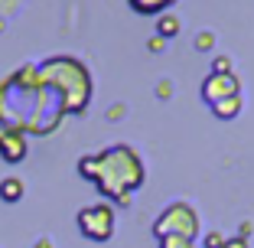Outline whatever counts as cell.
Masks as SVG:
<instances>
[{"instance_id": "6da1fadb", "label": "cell", "mask_w": 254, "mask_h": 248, "mask_svg": "<svg viewBox=\"0 0 254 248\" xmlns=\"http://www.w3.org/2000/svg\"><path fill=\"white\" fill-rule=\"evenodd\" d=\"M78 176L95 183L98 193L111 206H130L134 193L147 180V166H143V157L137 154V147H130L127 141H118L105 151L85 154L78 160Z\"/></svg>"}, {"instance_id": "7a4b0ae2", "label": "cell", "mask_w": 254, "mask_h": 248, "mask_svg": "<svg viewBox=\"0 0 254 248\" xmlns=\"http://www.w3.org/2000/svg\"><path fill=\"white\" fill-rule=\"evenodd\" d=\"M39 79L59 95L62 114H85L91 101V76L82 59L75 56H53V59L39 62Z\"/></svg>"}, {"instance_id": "3957f363", "label": "cell", "mask_w": 254, "mask_h": 248, "mask_svg": "<svg viewBox=\"0 0 254 248\" xmlns=\"http://www.w3.org/2000/svg\"><path fill=\"white\" fill-rule=\"evenodd\" d=\"M153 235H157V239H163V235H183V239L195 242L202 235V219H199V212H195V206L186 203V199H173L157 216Z\"/></svg>"}, {"instance_id": "277c9868", "label": "cell", "mask_w": 254, "mask_h": 248, "mask_svg": "<svg viewBox=\"0 0 254 248\" xmlns=\"http://www.w3.org/2000/svg\"><path fill=\"white\" fill-rule=\"evenodd\" d=\"M75 226L88 242H111L114 229H118V212H114V206L108 199H98V203L78 209Z\"/></svg>"}, {"instance_id": "5b68a950", "label": "cell", "mask_w": 254, "mask_h": 248, "mask_svg": "<svg viewBox=\"0 0 254 248\" xmlns=\"http://www.w3.org/2000/svg\"><path fill=\"white\" fill-rule=\"evenodd\" d=\"M232 95H241V79L235 76V72H228V76L209 72V76H205V82H202V101H205V105H215V101L232 98Z\"/></svg>"}, {"instance_id": "8992f818", "label": "cell", "mask_w": 254, "mask_h": 248, "mask_svg": "<svg viewBox=\"0 0 254 248\" xmlns=\"http://www.w3.org/2000/svg\"><path fill=\"white\" fill-rule=\"evenodd\" d=\"M30 154V144H26V131L10 128V124H0V157L7 164H20Z\"/></svg>"}, {"instance_id": "52a82bcc", "label": "cell", "mask_w": 254, "mask_h": 248, "mask_svg": "<svg viewBox=\"0 0 254 248\" xmlns=\"http://www.w3.org/2000/svg\"><path fill=\"white\" fill-rule=\"evenodd\" d=\"M212 114H215L218 121H235L241 114V108H245V95H232V98H222V101H215V105H209Z\"/></svg>"}, {"instance_id": "ba28073f", "label": "cell", "mask_w": 254, "mask_h": 248, "mask_svg": "<svg viewBox=\"0 0 254 248\" xmlns=\"http://www.w3.org/2000/svg\"><path fill=\"white\" fill-rule=\"evenodd\" d=\"M130 3V10H134L137 16H160L163 10H170L176 0H127Z\"/></svg>"}, {"instance_id": "9c48e42d", "label": "cell", "mask_w": 254, "mask_h": 248, "mask_svg": "<svg viewBox=\"0 0 254 248\" xmlns=\"http://www.w3.org/2000/svg\"><path fill=\"white\" fill-rule=\"evenodd\" d=\"M23 193H26V183L20 180V176H3V180H0V199H3V203H20L23 199Z\"/></svg>"}, {"instance_id": "30bf717a", "label": "cell", "mask_w": 254, "mask_h": 248, "mask_svg": "<svg viewBox=\"0 0 254 248\" xmlns=\"http://www.w3.org/2000/svg\"><path fill=\"white\" fill-rule=\"evenodd\" d=\"M180 30H183L180 13H160V16H157V36L173 39V36H180Z\"/></svg>"}, {"instance_id": "8fae6325", "label": "cell", "mask_w": 254, "mask_h": 248, "mask_svg": "<svg viewBox=\"0 0 254 248\" xmlns=\"http://www.w3.org/2000/svg\"><path fill=\"white\" fill-rule=\"evenodd\" d=\"M157 248H195V242L183 239V235H163V239H157Z\"/></svg>"}, {"instance_id": "7c38bea8", "label": "cell", "mask_w": 254, "mask_h": 248, "mask_svg": "<svg viewBox=\"0 0 254 248\" xmlns=\"http://www.w3.org/2000/svg\"><path fill=\"white\" fill-rule=\"evenodd\" d=\"M202 245H205V248H222L225 245V235L215 232V229H209V232L202 235Z\"/></svg>"}, {"instance_id": "4fadbf2b", "label": "cell", "mask_w": 254, "mask_h": 248, "mask_svg": "<svg viewBox=\"0 0 254 248\" xmlns=\"http://www.w3.org/2000/svg\"><path fill=\"white\" fill-rule=\"evenodd\" d=\"M212 72H215V76H228V72H235V69H232V59H228V56H215Z\"/></svg>"}, {"instance_id": "5bb4252c", "label": "cell", "mask_w": 254, "mask_h": 248, "mask_svg": "<svg viewBox=\"0 0 254 248\" xmlns=\"http://www.w3.org/2000/svg\"><path fill=\"white\" fill-rule=\"evenodd\" d=\"M212 46H215V36H212V33H199V36H195V49H199V53H205Z\"/></svg>"}, {"instance_id": "9a60e30c", "label": "cell", "mask_w": 254, "mask_h": 248, "mask_svg": "<svg viewBox=\"0 0 254 248\" xmlns=\"http://www.w3.org/2000/svg\"><path fill=\"white\" fill-rule=\"evenodd\" d=\"M163 46H166V39H163V36H153V39L147 43V49H150V53H163Z\"/></svg>"}, {"instance_id": "2e32d148", "label": "cell", "mask_w": 254, "mask_h": 248, "mask_svg": "<svg viewBox=\"0 0 254 248\" xmlns=\"http://www.w3.org/2000/svg\"><path fill=\"white\" fill-rule=\"evenodd\" d=\"M225 248H248V239L235 235V239H225Z\"/></svg>"}, {"instance_id": "e0dca14e", "label": "cell", "mask_w": 254, "mask_h": 248, "mask_svg": "<svg viewBox=\"0 0 254 248\" xmlns=\"http://www.w3.org/2000/svg\"><path fill=\"white\" fill-rule=\"evenodd\" d=\"M33 248H56V242L49 239V235H39V239L33 242Z\"/></svg>"}, {"instance_id": "ac0fdd59", "label": "cell", "mask_w": 254, "mask_h": 248, "mask_svg": "<svg viewBox=\"0 0 254 248\" xmlns=\"http://www.w3.org/2000/svg\"><path fill=\"white\" fill-rule=\"evenodd\" d=\"M251 232H254V226H251V222H241V239H251Z\"/></svg>"}]
</instances>
